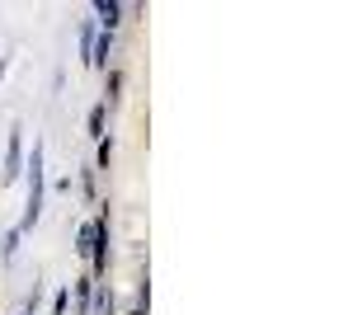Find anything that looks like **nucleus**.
Masks as SVG:
<instances>
[{"mask_svg":"<svg viewBox=\"0 0 353 315\" xmlns=\"http://www.w3.org/2000/svg\"><path fill=\"white\" fill-rule=\"evenodd\" d=\"M24 174H28V207H24V226H19V231H28V226L38 221V212H43V146H33Z\"/></svg>","mask_w":353,"mask_h":315,"instance_id":"1","label":"nucleus"},{"mask_svg":"<svg viewBox=\"0 0 353 315\" xmlns=\"http://www.w3.org/2000/svg\"><path fill=\"white\" fill-rule=\"evenodd\" d=\"M94 14L104 19V33H113V28H118V14H123V5H113V0H99V5H94Z\"/></svg>","mask_w":353,"mask_h":315,"instance_id":"2","label":"nucleus"},{"mask_svg":"<svg viewBox=\"0 0 353 315\" xmlns=\"http://www.w3.org/2000/svg\"><path fill=\"white\" fill-rule=\"evenodd\" d=\"M90 306H94V278H81V287H76V311L90 315Z\"/></svg>","mask_w":353,"mask_h":315,"instance_id":"3","label":"nucleus"},{"mask_svg":"<svg viewBox=\"0 0 353 315\" xmlns=\"http://www.w3.org/2000/svg\"><path fill=\"white\" fill-rule=\"evenodd\" d=\"M5 179H19V132L10 136V151H5Z\"/></svg>","mask_w":353,"mask_h":315,"instance_id":"4","label":"nucleus"},{"mask_svg":"<svg viewBox=\"0 0 353 315\" xmlns=\"http://www.w3.org/2000/svg\"><path fill=\"white\" fill-rule=\"evenodd\" d=\"M109 48H113V33H99V43L90 48V66H104L109 61Z\"/></svg>","mask_w":353,"mask_h":315,"instance_id":"5","label":"nucleus"},{"mask_svg":"<svg viewBox=\"0 0 353 315\" xmlns=\"http://www.w3.org/2000/svg\"><path fill=\"white\" fill-rule=\"evenodd\" d=\"M104 128H109V104H94V108H90V132L104 136Z\"/></svg>","mask_w":353,"mask_h":315,"instance_id":"6","label":"nucleus"},{"mask_svg":"<svg viewBox=\"0 0 353 315\" xmlns=\"http://www.w3.org/2000/svg\"><path fill=\"white\" fill-rule=\"evenodd\" d=\"M118 90H123V71H113V76H109V104L118 99Z\"/></svg>","mask_w":353,"mask_h":315,"instance_id":"7","label":"nucleus"},{"mask_svg":"<svg viewBox=\"0 0 353 315\" xmlns=\"http://www.w3.org/2000/svg\"><path fill=\"white\" fill-rule=\"evenodd\" d=\"M24 315H28V311H24Z\"/></svg>","mask_w":353,"mask_h":315,"instance_id":"8","label":"nucleus"}]
</instances>
